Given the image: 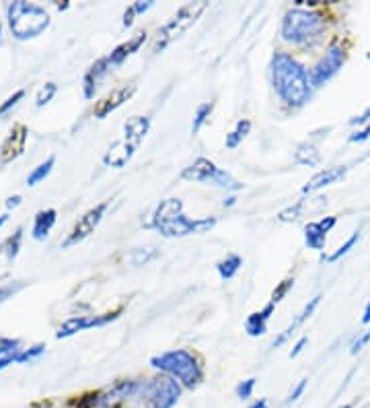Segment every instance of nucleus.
<instances>
[{"mask_svg":"<svg viewBox=\"0 0 370 408\" xmlns=\"http://www.w3.org/2000/svg\"><path fill=\"white\" fill-rule=\"evenodd\" d=\"M362 324H370V304L364 309V315H362Z\"/></svg>","mask_w":370,"mask_h":408,"instance_id":"obj_48","label":"nucleus"},{"mask_svg":"<svg viewBox=\"0 0 370 408\" xmlns=\"http://www.w3.org/2000/svg\"><path fill=\"white\" fill-rule=\"evenodd\" d=\"M341 408H352V404H343V407Z\"/></svg>","mask_w":370,"mask_h":408,"instance_id":"obj_52","label":"nucleus"},{"mask_svg":"<svg viewBox=\"0 0 370 408\" xmlns=\"http://www.w3.org/2000/svg\"><path fill=\"white\" fill-rule=\"evenodd\" d=\"M358 239H360V231H354V233H352V238L346 239V243H343V245H339L332 256H327V258H325V262H337L341 256H346V254H348V252L356 245V241H358Z\"/></svg>","mask_w":370,"mask_h":408,"instance_id":"obj_29","label":"nucleus"},{"mask_svg":"<svg viewBox=\"0 0 370 408\" xmlns=\"http://www.w3.org/2000/svg\"><path fill=\"white\" fill-rule=\"evenodd\" d=\"M150 128V118L146 116H134L124 124V140L134 144L136 149L140 147V142L144 140V136L148 135Z\"/></svg>","mask_w":370,"mask_h":408,"instance_id":"obj_19","label":"nucleus"},{"mask_svg":"<svg viewBox=\"0 0 370 408\" xmlns=\"http://www.w3.org/2000/svg\"><path fill=\"white\" fill-rule=\"evenodd\" d=\"M301 208H303V203L294 204V206H290V208L282 210V212L278 215V219H280V221H284V223H288V221H294V219H299V212H301Z\"/></svg>","mask_w":370,"mask_h":408,"instance_id":"obj_37","label":"nucleus"},{"mask_svg":"<svg viewBox=\"0 0 370 408\" xmlns=\"http://www.w3.org/2000/svg\"><path fill=\"white\" fill-rule=\"evenodd\" d=\"M21 238H23V229H17L10 238L0 243V278H4L10 272V266L21 247Z\"/></svg>","mask_w":370,"mask_h":408,"instance_id":"obj_16","label":"nucleus"},{"mask_svg":"<svg viewBox=\"0 0 370 408\" xmlns=\"http://www.w3.org/2000/svg\"><path fill=\"white\" fill-rule=\"evenodd\" d=\"M306 342H308V339H306V336H303V339H301L299 342H297V344H294V348L290 351V357H292V359H294V357H299V355L303 353V348L306 346Z\"/></svg>","mask_w":370,"mask_h":408,"instance_id":"obj_44","label":"nucleus"},{"mask_svg":"<svg viewBox=\"0 0 370 408\" xmlns=\"http://www.w3.org/2000/svg\"><path fill=\"white\" fill-rule=\"evenodd\" d=\"M183 179H190V182H202V184H214L222 190H231V192H236L243 188L241 182H236L235 177L229 173V171L218 170L210 159L206 157H200L196 159L190 168H185L183 173H181Z\"/></svg>","mask_w":370,"mask_h":408,"instance_id":"obj_8","label":"nucleus"},{"mask_svg":"<svg viewBox=\"0 0 370 408\" xmlns=\"http://www.w3.org/2000/svg\"><path fill=\"white\" fill-rule=\"evenodd\" d=\"M370 342V330H367L362 336H358V339L352 342V355H356V353H360L367 344Z\"/></svg>","mask_w":370,"mask_h":408,"instance_id":"obj_38","label":"nucleus"},{"mask_svg":"<svg viewBox=\"0 0 370 408\" xmlns=\"http://www.w3.org/2000/svg\"><path fill=\"white\" fill-rule=\"evenodd\" d=\"M50 25V15L45 8L25 2L15 0L8 4V27L17 39H29L43 34Z\"/></svg>","mask_w":370,"mask_h":408,"instance_id":"obj_3","label":"nucleus"},{"mask_svg":"<svg viewBox=\"0 0 370 408\" xmlns=\"http://www.w3.org/2000/svg\"><path fill=\"white\" fill-rule=\"evenodd\" d=\"M134 151H136L134 144H130V142H126V140L122 138V140H118V142H113V144L109 147V151H107L105 157H103V163H105V165H111V168H124V165L132 159Z\"/></svg>","mask_w":370,"mask_h":408,"instance_id":"obj_18","label":"nucleus"},{"mask_svg":"<svg viewBox=\"0 0 370 408\" xmlns=\"http://www.w3.org/2000/svg\"><path fill=\"white\" fill-rule=\"evenodd\" d=\"M107 70H109V60H107V58L97 60L93 67L89 68V72L85 74V97H87V100H91V97L95 95V89H97V85L101 83L103 76L107 74Z\"/></svg>","mask_w":370,"mask_h":408,"instance_id":"obj_21","label":"nucleus"},{"mask_svg":"<svg viewBox=\"0 0 370 408\" xmlns=\"http://www.w3.org/2000/svg\"><path fill=\"white\" fill-rule=\"evenodd\" d=\"M54 163H56V159H54V157H48L41 165H37V168L29 173L27 184H29V186H35V184H39L41 179H45V177L50 175L52 168H54Z\"/></svg>","mask_w":370,"mask_h":408,"instance_id":"obj_27","label":"nucleus"},{"mask_svg":"<svg viewBox=\"0 0 370 408\" xmlns=\"http://www.w3.org/2000/svg\"><path fill=\"white\" fill-rule=\"evenodd\" d=\"M56 91H58V87H56V83H45V87H41V91L37 93V107H41V105H45V103L50 102L54 95H56Z\"/></svg>","mask_w":370,"mask_h":408,"instance_id":"obj_32","label":"nucleus"},{"mask_svg":"<svg viewBox=\"0 0 370 408\" xmlns=\"http://www.w3.org/2000/svg\"><path fill=\"white\" fill-rule=\"evenodd\" d=\"M146 41V32H140V34L136 35L134 39H130V41H126V43H122V46H118L109 56H107V60H109V64H122L128 56H132L134 52L140 50V46Z\"/></svg>","mask_w":370,"mask_h":408,"instance_id":"obj_22","label":"nucleus"},{"mask_svg":"<svg viewBox=\"0 0 370 408\" xmlns=\"http://www.w3.org/2000/svg\"><path fill=\"white\" fill-rule=\"evenodd\" d=\"M304 388H306V379H301V381H299V386L290 392V396H288V400H286V402H288V404H290V402H297V400L303 396Z\"/></svg>","mask_w":370,"mask_h":408,"instance_id":"obj_39","label":"nucleus"},{"mask_svg":"<svg viewBox=\"0 0 370 408\" xmlns=\"http://www.w3.org/2000/svg\"><path fill=\"white\" fill-rule=\"evenodd\" d=\"M138 396L140 402H144L148 408H173L181 396V386L173 377L159 375L140 383Z\"/></svg>","mask_w":370,"mask_h":408,"instance_id":"obj_6","label":"nucleus"},{"mask_svg":"<svg viewBox=\"0 0 370 408\" xmlns=\"http://www.w3.org/2000/svg\"><path fill=\"white\" fill-rule=\"evenodd\" d=\"M346 171H348L346 165H337V168H329V170L319 171L317 175H313V177L304 184L303 192L304 194H311V192H317V190H321V188H325V186H332V184H336L337 179H341V177L346 175Z\"/></svg>","mask_w":370,"mask_h":408,"instance_id":"obj_17","label":"nucleus"},{"mask_svg":"<svg viewBox=\"0 0 370 408\" xmlns=\"http://www.w3.org/2000/svg\"><path fill=\"white\" fill-rule=\"evenodd\" d=\"M325 29V17L317 11H304V8H292L286 13L282 21V35L286 41L292 43H306L315 37H319Z\"/></svg>","mask_w":370,"mask_h":408,"instance_id":"obj_5","label":"nucleus"},{"mask_svg":"<svg viewBox=\"0 0 370 408\" xmlns=\"http://www.w3.org/2000/svg\"><path fill=\"white\" fill-rule=\"evenodd\" d=\"M212 109H214V103L212 102H206V103H202V105H198L196 116H194V124H192V132H194V135H198V132H200V128L206 124V120L210 118Z\"/></svg>","mask_w":370,"mask_h":408,"instance_id":"obj_28","label":"nucleus"},{"mask_svg":"<svg viewBox=\"0 0 370 408\" xmlns=\"http://www.w3.org/2000/svg\"><path fill=\"white\" fill-rule=\"evenodd\" d=\"M206 6H208L206 2H190L185 6H181L177 11V15L159 29L157 43H155V52H163L171 41H175L177 37H181V35L185 34L198 21V17L206 11Z\"/></svg>","mask_w":370,"mask_h":408,"instance_id":"obj_7","label":"nucleus"},{"mask_svg":"<svg viewBox=\"0 0 370 408\" xmlns=\"http://www.w3.org/2000/svg\"><path fill=\"white\" fill-rule=\"evenodd\" d=\"M8 221V215H0V227Z\"/></svg>","mask_w":370,"mask_h":408,"instance_id":"obj_50","label":"nucleus"},{"mask_svg":"<svg viewBox=\"0 0 370 408\" xmlns=\"http://www.w3.org/2000/svg\"><path fill=\"white\" fill-rule=\"evenodd\" d=\"M249 130H251V122L249 120H239L235 130L231 135H227V149H236L239 142L249 135Z\"/></svg>","mask_w":370,"mask_h":408,"instance_id":"obj_26","label":"nucleus"},{"mask_svg":"<svg viewBox=\"0 0 370 408\" xmlns=\"http://www.w3.org/2000/svg\"><path fill=\"white\" fill-rule=\"evenodd\" d=\"M13 363H17V353H13V355H6V357H2V359H0V372H2L4 367L13 365Z\"/></svg>","mask_w":370,"mask_h":408,"instance_id":"obj_45","label":"nucleus"},{"mask_svg":"<svg viewBox=\"0 0 370 408\" xmlns=\"http://www.w3.org/2000/svg\"><path fill=\"white\" fill-rule=\"evenodd\" d=\"M150 365L155 369L169 374L173 379H179L185 388H196L202 381V367L198 359L190 351H183V348L152 357Z\"/></svg>","mask_w":370,"mask_h":408,"instance_id":"obj_4","label":"nucleus"},{"mask_svg":"<svg viewBox=\"0 0 370 408\" xmlns=\"http://www.w3.org/2000/svg\"><path fill=\"white\" fill-rule=\"evenodd\" d=\"M273 307L276 306L269 301L268 306L264 307L262 311H255V313H251V315L247 318L245 330H247L249 336H264V334H266V330H268V320L271 318V313H273Z\"/></svg>","mask_w":370,"mask_h":408,"instance_id":"obj_20","label":"nucleus"},{"mask_svg":"<svg viewBox=\"0 0 370 408\" xmlns=\"http://www.w3.org/2000/svg\"><path fill=\"white\" fill-rule=\"evenodd\" d=\"M343 60H346V54H343V48L339 46H332L327 50V54L321 58V62L311 70L308 74V81L313 87H321L325 85L332 76H336L337 70L343 67Z\"/></svg>","mask_w":370,"mask_h":408,"instance_id":"obj_10","label":"nucleus"},{"mask_svg":"<svg viewBox=\"0 0 370 408\" xmlns=\"http://www.w3.org/2000/svg\"><path fill=\"white\" fill-rule=\"evenodd\" d=\"M273 89L288 105H303L311 97V81L301 62L286 52H276L271 58Z\"/></svg>","mask_w":370,"mask_h":408,"instance_id":"obj_1","label":"nucleus"},{"mask_svg":"<svg viewBox=\"0 0 370 408\" xmlns=\"http://www.w3.org/2000/svg\"><path fill=\"white\" fill-rule=\"evenodd\" d=\"M233 204H235V198H233V196H231V198H229V200H227V203H225V206H233Z\"/></svg>","mask_w":370,"mask_h":408,"instance_id":"obj_51","label":"nucleus"},{"mask_svg":"<svg viewBox=\"0 0 370 408\" xmlns=\"http://www.w3.org/2000/svg\"><path fill=\"white\" fill-rule=\"evenodd\" d=\"M138 390H140V381L136 379H124V381H118L113 383L111 388L97 392L95 396H91L89 400V407L91 408H115L118 404H122L124 400L138 396Z\"/></svg>","mask_w":370,"mask_h":408,"instance_id":"obj_9","label":"nucleus"},{"mask_svg":"<svg viewBox=\"0 0 370 408\" xmlns=\"http://www.w3.org/2000/svg\"><path fill=\"white\" fill-rule=\"evenodd\" d=\"M19 289H21V285H15V287H13V285H8V287H0V304H2L4 299H8V297H10L15 291H19Z\"/></svg>","mask_w":370,"mask_h":408,"instance_id":"obj_40","label":"nucleus"},{"mask_svg":"<svg viewBox=\"0 0 370 408\" xmlns=\"http://www.w3.org/2000/svg\"><path fill=\"white\" fill-rule=\"evenodd\" d=\"M43 351H45V346H43V344H35V346H31V348L23 351V353H17V363H27V361H31V359H35V357H39Z\"/></svg>","mask_w":370,"mask_h":408,"instance_id":"obj_33","label":"nucleus"},{"mask_svg":"<svg viewBox=\"0 0 370 408\" xmlns=\"http://www.w3.org/2000/svg\"><path fill=\"white\" fill-rule=\"evenodd\" d=\"M297 163L308 165V168H315V165L319 163V151H317L313 144L304 142V144L299 147V151H297Z\"/></svg>","mask_w":370,"mask_h":408,"instance_id":"obj_25","label":"nucleus"},{"mask_svg":"<svg viewBox=\"0 0 370 408\" xmlns=\"http://www.w3.org/2000/svg\"><path fill=\"white\" fill-rule=\"evenodd\" d=\"M369 120H370V107L367 109V111H364V114H360V116L352 118V120H350V124H352V126H356V124L360 126V124H367Z\"/></svg>","mask_w":370,"mask_h":408,"instance_id":"obj_43","label":"nucleus"},{"mask_svg":"<svg viewBox=\"0 0 370 408\" xmlns=\"http://www.w3.org/2000/svg\"><path fill=\"white\" fill-rule=\"evenodd\" d=\"M319 301H321V295H317V297H313V299H311V304H306V306H304L303 311L299 313V318H297V320H294V322H292V324H290L288 328H290V330L294 332V330H297V328H299V326L303 324L304 320H308V318L313 315V311L317 309V306H319Z\"/></svg>","mask_w":370,"mask_h":408,"instance_id":"obj_30","label":"nucleus"},{"mask_svg":"<svg viewBox=\"0 0 370 408\" xmlns=\"http://www.w3.org/2000/svg\"><path fill=\"white\" fill-rule=\"evenodd\" d=\"M369 138H370V124L364 128V130L354 132V135L350 136V142H364V140H369Z\"/></svg>","mask_w":370,"mask_h":408,"instance_id":"obj_41","label":"nucleus"},{"mask_svg":"<svg viewBox=\"0 0 370 408\" xmlns=\"http://www.w3.org/2000/svg\"><path fill=\"white\" fill-rule=\"evenodd\" d=\"M337 217H325L317 223H308L304 227V243L311 250H323L325 241H327V233L336 227Z\"/></svg>","mask_w":370,"mask_h":408,"instance_id":"obj_15","label":"nucleus"},{"mask_svg":"<svg viewBox=\"0 0 370 408\" xmlns=\"http://www.w3.org/2000/svg\"><path fill=\"white\" fill-rule=\"evenodd\" d=\"M105 210H107V203L97 204L95 208H91V210H87L80 219H78V223L74 225V229L70 231V236L64 239V243H62V247H70V245H74V243H78V241H83L85 238H89L93 231H95V227L101 223L103 215H105Z\"/></svg>","mask_w":370,"mask_h":408,"instance_id":"obj_11","label":"nucleus"},{"mask_svg":"<svg viewBox=\"0 0 370 408\" xmlns=\"http://www.w3.org/2000/svg\"><path fill=\"white\" fill-rule=\"evenodd\" d=\"M255 377H251V379H247V381H243V383H239L236 386V396L241 398V400H247V398H251V394H253V388H255Z\"/></svg>","mask_w":370,"mask_h":408,"instance_id":"obj_34","label":"nucleus"},{"mask_svg":"<svg viewBox=\"0 0 370 408\" xmlns=\"http://www.w3.org/2000/svg\"><path fill=\"white\" fill-rule=\"evenodd\" d=\"M19 346L21 342L17 339H0V355H13V353H19Z\"/></svg>","mask_w":370,"mask_h":408,"instance_id":"obj_35","label":"nucleus"},{"mask_svg":"<svg viewBox=\"0 0 370 408\" xmlns=\"http://www.w3.org/2000/svg\"><path fill=\"white\" fill-rule=\"evenodd\" d=\"M21 204V196H10L8 200H6V208H15V206H19Z\"/></svg>","mask_w":370,"mask_h":408,"instance_id":"obj_47","label":"nucleus"},{"mask_svg":"<svg viewBox=\"0 0 370 408\" xmlns=\"http://www.w3.org/2000/svg\"><path fill=\"white\" fill-rule=\"evenodd\" d=\"M241 266H243V258H241V256H236V254H233V256H229L227 260L218 262V266H216V268H218V274H220V278H222V280H231L236 272H239Z\"/></svg>","mask_w":370,"mask_h":408,"instance_id":"obj_24","label":"nucleus"},{"mask_svg":"<svg viewBox=\"0 0 370 408\" xmlns=\"http://www.w3.org/2000/svg\"><path fill=\"white\" fill-rule=\"evenodd\" d=\"M251 408H268V400H266V398H262V400H257V402H255Z\"/></svg>","mask_w":370,"mask_h":408,"instance_id":"obj_49","label":"nucleus"},{"mask_svg":"<svg viewBox=\"0 0 370 408\" xmlns=\"http://www.w3.org/2000/svg\"><path fill=\"white\" fill-rule=\"evenodd\" d=\"M134 15H136L134 6H130V8L126 11V15H124V25H126V27H130V25L134 23Z\"/></svg>","mask_w":370,"mask_h":408,"instance_id":"obj_46","label":"nucleus"},{"mask_svg":"<svg viewBox=\"0 0 370 408\" xmlns=\"http://www.w3.org/2000/svg\"><path fill=\"white\" fill-rule=\"evenodd\" d=\"M118 313H120V309H118V311H111V313H103V315H93V318H83V315L70 318V320H66V322L60 326V330L56 332V336H58V339H68V336H72V334H76V332L87 330V328L105 326V324L113 322V320L118 318Z\"/></svg>","mask_w":370,"mask_h":408,"instance_id":"obj_12","label":"nucleus"},{"mask_svg":"<svg viewBox=\"0 0 370 408\" xmlns=\"http://www.w3.org/2000/svg\"><path fill=\"white\" fill-rule=\"evenodd\" d=\"M132 6H134L136 15H142V13H146L152 6V0H140V2H134Z\"/></svg>","mask_w":370,"mask_h":408,"instance_id":"obj_42","label":"nucleus"},{"mask_svg":"<svg viewBox=\"0 0 370 408\" xmlns=\"http://www.w3.org/2000/svg\"><path fill=\"white\" fill-rule=\"evenodd\" d=\"M27 126L17 124L8 136L4 138L2 147H0V163H10L13 159H17L23 151H25V142H27Z\"/></svg>","mask_w":370,"mask_h":408,"instance_id":"obj_13","label":"nucleus"},{"mask_svg":"<svg viewBox=\"0 0 370 408\" xmlns=\"http://www.w3.org/2000/svg\"><path fill=\"white\" fill-rule=\"evenodd\" d=\"M294 287V278H286V280H282L276 289H273V293H271V304L276 306V304H280L286 295H288V291Z\"/></svg>","mask_w":370,"mask_h":408,"instance_id":"obj_31","label":"nucleus"},{"mask_svg":"<svg viewBox=\"0 0 370 408\" xmlns=\"http://www.w3.org/2000/svg\"><path fill=\"white\" fill-rule=\"evenodd\" d=\"M136 93V85H122V87H118V89H113L109 95H105L101 102L97 103V107H95V118H107L111 111H115L120 105H124V103L128 102L132 95Z\"/></svg>","mask_w":370,"mask_h":408,"instance_id":"obj_14","label":"nucleus"},{"mask_svg":"<svg viewBox=\"0 0 370 408\" xmlns=\"http://www.w3.org/2000/svg\"><path fill=\"white\" fill-rule=\"evenodd\" d=\"M23 97H25V91H23V89L15 91V93H13V95H10V97H8L6 102L0 105V116H4V114H6V111L10 109V107H15V105L21 102Z\"/></svg>","mask_w":370,"mask_h":408,"instance_id":"obj_36","label":"nucleus"},{"mask_svg":"<svg viewBox=\"0 0 370 408\" xmlns=\"http://www.w3.org/2000/svg\"><path fill=\"white\" fill-rule=\"evenodd\" d=\"M54 225H56V210H54V208L39 210V212L35 215L31 236H34V239H45L50 236V231H52Z\"/></svg>","mask_w":370,"mask_h":408,"instance_id":"obj_23","label":"nucleus"},{"mask_svg":"<svg viewBox=\"0 0 370 408\" xmlns=\"http://www.w3.org/2000/svg\"><path fill=\"white\" fill-rule=\"evenodd\" d=\"M152 225L165 238H183V236H192V233H206L208 229H212L216 225V219L208 217V219L192 221L183 215V203L179 198H167L159 204V208L152 217Z\"/></svg>","mask_w":370,"mask_h":408,"instance_id":"obj_2","label":"nucleus"}]
</instances>
